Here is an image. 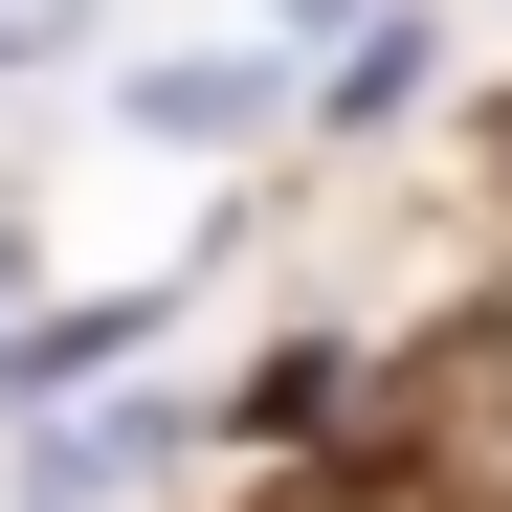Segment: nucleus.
<instances>
[{
  "label": "nucleus",
  "mask_w": 512,
  "mask_h": 512,
  "mask_svg": "<svg viewBox=\"0 0 512 512\" xmlns=\"http://www.w3.org/2000/svg\"><path fill=\"white\" fill-rule=\"evenodd\" d=\"M45 45H90V0H0V67H45Z\"/></svg>",
  "instance_id": "nucleus-2"
},
{
  "label": "nucleus",
  "mask_w": 512,
  "mask_h": 512,
  "mask_svg": "<svg viewBox=\"0 0 512 512\" xmlns=\"http://www.w3.org/2000/svg\"><path fill=\"white\" fill-rule=\"evenodd\" d=\"M423 490H446V512H512V334H468V357L423 379Z\"/></svg>",
  "instance_id": "nucleus-1"
}]
</instances>
